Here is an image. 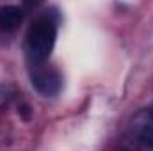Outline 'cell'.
Returning a JSON list of instances; mask_svg holds the SVG:
<instances>
[{
  "instance_id": "cell-5",
  "label": "cell",
  "mask_w": 153,
  "mask_h": 151,
  "mask_svg": "<svg viewBox=\"0 0 153 151\" xmlns=\"http://www.w3.org/2000/svg\"><path fill=\"white\" fill-rule=\"evenodd\" d=\"M16 96H18V91H16V87L13 84H0V114L7 107L13 105Z\"/></svg>"
},
{
  "instance_id": "cell-1",
  "label": "cell",
  "mask_w": 153,
  "mask_h": 151,
  "mask_svg": "<svg viewBox=\"0 0 153 151\" xmlns=\"http://www.w3.org/2000/svg\"><path fill=\"white\" fill-rule=\"evenodd\" d=\"M59 30V18L53 11L36 16L25 36V55L30 66L43 64L50 59Z\"/></svg>"
},
{
  "instance_id": "cell-3",
  "label": "cell",
  "mask_w": 153,
  "mask_h": 151,
  "mask_svg": "<svg viewBox=\"0 0 153 151\" xmlns=\"http://www.w3.org/2000/svg\"><path fill=\"white\" fill-rule=\"evenodd\" d=\"M130 135L143 148L153 150V109H143L130 123Z\"/></svg>"
},
{
  "instance_id": "cell-6",
  "label": "cell",
  "mask_w": 153,
  "mask_h": 151,
  "mask_svg": "<svg viewBox=\"0 0 153 151\" xmlns=\"http://www.w3.org/2000/svg\"><path fill=\"white\" fill-rule=\"evenodd\" d=\"M43 0H23V9L25 11H29V9H32V7H36L38 4H41Z\"/></svg>"
},
{
  "instance_id": "cell-2",
  "label": "cell",
  "mask_w": 153,
  "mask_h": 151,
  "mask_svg": "<svg viewBox=\"0 0 153 151\" xmlns=\"http://www.w3.org/2000/svg\"><path fill=\"white\" fill-rule=\"evenodd\" d=\"M30 82L32 87L41 96H57L62 89V75L52 68L46 66V62L30 66Z\"/></svg>"
},
{
  "instance_id": "cell-4",
  "label": "cell",
  "mask_w": 153,
  "mask_h": 151,
  "mask_svg": "<svg viewBox=\"0 0 153 151\" xmlns=\"http://www.w3.org/2000/svg\"><path fill=\"white\" fill-rule=\"evenodd\" d=\"M25 16L23 5H2L0 7V32L11 34L20 29Z\"/></svg>"
}]
</instances>
